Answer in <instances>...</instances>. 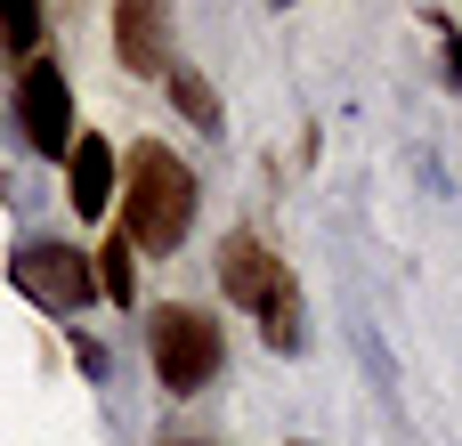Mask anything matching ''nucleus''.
I'll list each match as a JSON object with an SVG mask.
<instances>
[{
	"label": "nucleus",
	"mask_w": 462,
	"mask_h": 446,
	"mask_svg": "<svg viewBox=\"0 0 462 446\" xmlns=\"http://www.w3.org/2000/svg\"><path fill=\"white\" fill-rule=\"evenodd\" d=\"M187 228H195V171L162 138H138L122 163V244L162 260L187 244Z\"/></svg>",
	"instance_id": "nucleus-1"
},
{
	"label": "nucleus",
	"mask_w": 462,
	"mask_h": 446,
	"mask_svg": "<svg viewBox=\"0 0 462 446\" xmlns=\"http://www.w3.org/2000/svg\"><path fill=\"white\" fill-rule=\"evenodd\" d=\"M219 284H227V301H244L260 317V341L268 349H300V284H292V268L252 228H236L219 244Z\"/></svg>",
	"instance_id": "nucleus-2"
},
{
	"label": "nucleus",
	"mask_w": 462,
	"mask_h": 446,
	"mask_svg": "<svg viewBox=\"0 0 462 446\" xmlns=\"http://www.w3.org/2000/svg\"><path fill=\"white\" fill-rule=\"evenodd\" d=\"M146 349H154V382H162L171 398H203L211 374H219V358H227L219 325H211L203 309H187V301H171V309L146 317Z\"/></svg>",
	"instance_id": "nucleus-3"
},
{
	"label": "nucleus",
	"mask_w": 462,
	"mask_h": 446,
	"mask_svg": "<svg viewBox=\"0 0 462 446\" xmlns=\"http://www.w3.org/2000/svg\"><path fill=\"white\" fill-rule=\"evenodd\" d=\"M8 284H16L32 309H49V317H73V309L97 301V268H89L81 244H24V252L8 260Z\"/></svg>",
	"instance_id": "nucleus-4"
},
{
	"label": "nucleus",
	"mask_w": 462,
	"mask_h": 446,
	"mask_svg": "<svg viewBox=\"0 0 462 446\" xmlns=\"http://www.w3.org/2000/svg\"><path fill=\"white\" fill-rule=\"evenodd\" d=\"M16 122L32 138V154H57L73 146V89H65V65L57 57H24V81H16Z\"/></svg>",
	"instance_id": "nucleus-5"
},
{
	"label": "nucleus",
	"mask_w": 462,
	"mask_h": 446,
	"mask_svg": "<svg viewBox=\"0 0 462 446\" xmlns=\"http://www.w3.org/2000/svg\"><path fill=\"white\" fill-rule=\"evenodd\" d=\"M114 49H122L130 73H171L179 65L171 57V8L162 0H122L114 8Z\"/></svg>",
	"instance_id": "nucleus-6"
},
{
	"label": "nucleus",
	"mask_w": 462,
	"mask_h": 446,
	"mask_svg": "<svg viewBox=\"0 0 462 446\" xmlns=\"http://www.w3.org/2000/svg\"><path fill=\"white\" fill-rule=\"evenodd\" d=\"M65 203H73L81 219H97V211L114 203V146H106L97 130H81V138L65 146Z\"/></svg>",
	"instance_id": "nucleus-7"
},
{
	"label": "nucleus",
	"mask_w": 462,
	"mask_h": 446,
	"mask_svg": "<svg viewBox=\"0 0 462 446\" xmlns=\"http://www.w3.org/2000/svg\"><path fill=\"white\" fill-rule=\"evenodd\" d=\"M162 81H171V98H179V114H187L195 130H219V89H211L195 65H171Z\"/></svg>",
	"instance_id": "nucleus-8"
},
{
	"label": "nucleus",
	"mask_w": 462,
	"mask_h": 446,
	"mask_svg": "<svg viewBox=\"0 0 462 446\" xmlns=\"http://www.w3.org/2000/svg\"><path fill=\"white\" fill-rule=\"evenodd\" d=\"M89 268H97V293H106V301H122V309L138 301V276H130V244H122V236H114L106 252H89Z\"/></svg>",
	"instance_id": "nucleus-9"
},
{
	"label": "nucleus",
	"mask_w": 462,
	"mask_h": 446,
	"mask_svg": "<svg viewBox=\"0 0 462 446\" xmlns=\"http://www.w3.org/2000/svg\"><path fill=\"white\" fill-rule=\"evenodd\" d=\"M0 49L8 57H41V8L32 0H0Z\"/></svg>",
	"instance_id": "nucleus-10"
},
{
	"label": "nucleus",
	"mask_w": 462,
	"mask_h": 446,
	"mask_svg": "<svg viewBox=\"0 0 462 446\" xmlns=\"http://www.w3.org/2000/svg\"><path fill=\"white\" fill-rule=\"evenodd\" d=\"M430 33L447 41V73H455V81H462V33H455V16H439V8H430Z\"/></svg>",
	"instance_id": "nucleus-11"
},
{
	"label": "nucleus",
	"mask_w": 462,
	"mask_h": 446,
	"mask_svg": "<svg viewBox=\"0 0 462 446\" xmlns=\"http://www.w3.org/2000/svg\"><path fill=\"white\" fill-rule=\"evenodd\" d=\"M179 446H195V439H179Z\"/></svg>",
	"instance_id": "nucleus-12"
}]
</instances>
